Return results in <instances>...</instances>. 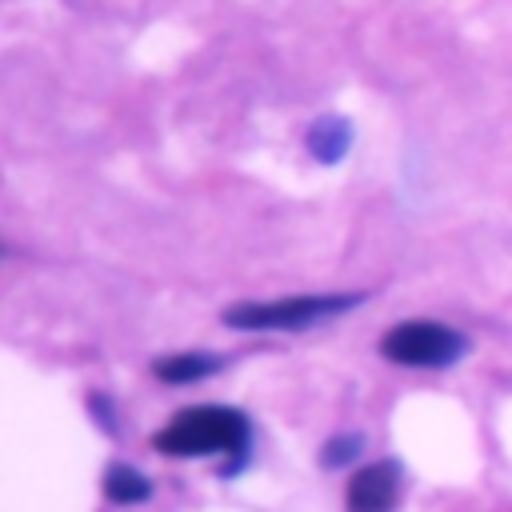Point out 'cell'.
<instances>
[{
	"label": "cell",
	"mask_w": 512,
	"mask_h": 512,
	"mask_svg": "<svg viewBox=\"0 0 512 512\" xmlns=\"http://www.w3.org/2000/svg\"><path fill=\"white\" fill-rule=\"evenodd\" d=\"M220 364H224V360L212 356V352H176V356L156 360V376L168 380V384H192V380L212 376Z\"/></svg>",
	"instance_id": "cell-6"
},
{
	"label": "cell",
	"mask_w": 512,
	"mask_h": 512,
	"mask_svg": "<svg viewBox=\"0 0 512 512\" xmlns=\"http://www.w3.org/2000/svg\"><path fill=\"white\" fill-rule=\"evenodd\" d=\"M104 492H108V500H116V504H140V500L152 496V484H148L144 472H136V468H128V464H112V468L104 472Z\"/></svg>",
	"instance_id": "cell-7"
},
{
	"label": "cell",
	"mask_w": 512,
	"mask_h": 512,
	"mask_svg": "<svg viewBox=\"0 0 512 512\" xmlns=\"http://www.w3.org/2000/svg\"><path fill=\"white\" fill-rule=\"evenodd\" d=\"M352 144V124L340 120V116H328V120H316L308 128V152L320 160V164H336Z\"/></svg>",
	"instance_id": "cell-5"
},
{
	"label": "cell",
	"mask_w": 512,
	"mask_h": 512,
	"mask_svg": "<svg viewBox=\"0 0 512 512\" xmlns=\"http://www.w3.org/2000/svg\"><path fill=\"white\" fill-rule=\"evenodd\" d=\"M380 352L408 368H448L468 352V336L436 320H404L380 340Z\"/></svg>",
	"instance_id": "cell-3"
},
{
	"label": "cell",
	"mask_w": 512,
	"mask_h": 512,
	"mask_svg": "<svg viewBox=\"0 0 512 512\" xmlns=\"http://www.w3.org/2000/svg\"><path fill=\"white\" fill-rule=\"evenodd\" d=\"M400 500V464L396 460H376L360 468L348 480V512H392Z\"/></svg>",
	"instance_id": "cell-4"
},
{
	"label": "cell",
	"mask_w": 512,
	"mask_h": 512,
	"mask_svg": "<svg viewBox=\"0 0 512 512\" xmlns=\"http://www.w3.org/2000/svg\"><path fill=\"white\" fill-rule=\"evenodd\" d=\"M248 416L236 412V408H224V404H200V408H188L180 412L164 432H156V448L164 456H236L244 460V448H248Z\"/></svg>",
	"instance_id": "cell-1"
},
{
	"label": "cell",
	"mask_w": 512,
	"mask_h": 512,
	"mask_svg": "<svg viewBox=\"0 0 512 512\" xmlns=\"http://www.w3.org/2000/svg\"><path fill=\"white\" fill-rule=\"evenodd\" d=\"M356 452H360V436H336V440H328V448L320 452V460H324L328 468H340V464H348Z\"/></svg>",
	"instance_id": "cell-8"
},
{
	"label": "cell",
	"mask_w": 512,
	"mask_h": 512,
	"mask_svg": "<svg viewBox=\"0 0 512 512\" xmlns=\"http://www.w3.org/2000/svg\"><path fill=\"white\" fill-rule=\"evenodd\" d=\"M364 296L352 292H320V296H288V300H264V304H236L224 312L228 328L240 332H300L312 324H324L348 308H356Z\"/></svg>",
	"instance_id": "cell-2"
}]
</instances>
